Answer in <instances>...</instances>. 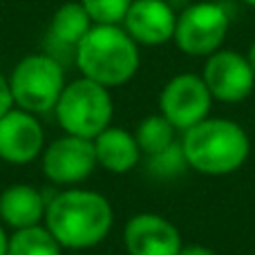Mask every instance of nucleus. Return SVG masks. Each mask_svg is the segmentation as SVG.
<instances>
[{"label": "nucleus", "instance_id": "f257e3e1", "mask_svg": "<svg viewBox=\"0 0 255 255\" xmlns=\"http://www.w3.org/2000/svg\"><path fill=\"white\" fill-rule=\"evenodd\" d=\"M43 226L63 251H85L99 247L110 235L115 211L101 193L74 186L47 199Z\"/></svg>", "mask_w": 255, "mask_h": 255}, {"label": "nucleus", "instance_id": "f03ea898", "mask_svg": "<svg viewBox=\"0 0 255 255\" xmlns=\"http://www.w3.org/2000/svg\"><path fill=\"white\" fill-rule=\"evenodd\" d=\"M186 166L208 177H224L240 170L251 154V136L238 121L208 117L181 132Z\"/></svg>", "mask_w": 255, "mask_h": 255}, {"label": "nucleus", "instance_id": "7ed1b4c3", "mask_svg": "<svg viewBox=\"0 0 255 255\" xmlns=\"http://www.w3.org/2000/svg\"><path fill=\"white\" fill-rule=\"evenodd\" d=\"M139 45L121 25H94L74 47L81 76L108 90L130 83L141 67Z\"/></svg>", "mask_w": 255, "mask_h": 255}, {"label": "nucleus", "instance_id": "20e7f679", "mask_svg": "<svg viewBox=\"0 0 255 255\" xmlns=\"http://www.w3.org/2000/svg\"><path fill=\"white\" fill-rule=\"evenodd\" d=\"M54 115L63 134L92 141L106 128L112 126V117H115L112 90L79 76L65 85L54 108Z\"/></svg>", "mask_w": 255, "mask_h": 255}, {"label": "nucleus", "instance_id": "39448f33", "mask_svg": "<svg viewBox=\"0 0 255 255\" xmlns=\"http://www.w3.org/2000/svg\"><path fill=\"white\" fill-rule=\"evenodd\" d=\"M9 79L13 108L31 115H45L56 108L65 90V70L49 54H27L13 65Z\"/></svg>", "mask_w": 255, "mask_h": 255}, {"label": "nucleus", "instance_id": "423d86ee", "mask_svg": "<svg viewBox=\"0 0 255 255\" xmlns=\"http://www.w3.org/2000/svg\"><path fill=\"white\" fill-rule=\"evenodd\" d=\"M231 29V16L224 4L215 0L188 2L177 11L172 43L181 54L193 58H208L222 49Z\"/></svg>", "mask_w": 255, "mask_h": 255}, {"label": "nucleus", "instance_id": "0eeeda50", "mask_svg": "<svg viewBox=\"0 0 255 255\" xmlns=\"http://www.w3.org/2000/svg\"><path fill=\"white\" fill-rule=\"evenodd\" d=\"M213 97L202 74H175L159 92V115L166 117L177 132H186L211 117Z\"/></svg>", "mask_w": 255, "mask_h": 255}, {"label": "nucleus", "instance_id": "6e6552de", "mask_svg": "<svg viewBox=\"0 0 255 255\" xmlns=\"http://www.w3.org/2000/svg\"><path fill=\"white\" fill-rule=\"evenodd\" d=\"M40 168L47 181L61 188H74L83 184L97 170V154L90 139L63 134L49 141L40 154Z\"/></svg>", "mask_w": 255, "mask_h": 255}, {"label": "nucleus", "instance_id": "1a4fd4ad", "mask_svg": "<svg viewBox=\"0 0 255 255\" xmlns=\"http://www.w3.org/2000/svg\"><path fill=\"white\" fill-rule=\"evenodd\" d=\"M202 79L211 92L213 101L242 103L255 90V72L247 54L235 49H217L206 58Z\"/></svg>", "mask_w": 255, "mask_h": 255}, {"label": "nucleus", "instance_id": "9d476101", "mask_svg": "<svg viewBox=\"0 0 255 255\" xmlns=\"http://www.w3.org/2000/svg\"><path fill=\"white\" fill-rule=\"evenodd\" d=\"M45 145V130L36 115L11 108L0 117V159L4 163L27 166L40 159Z\"/></svg>", "mask_w": 255, "mask_h": 255}, {"label": "nucleus", "instance_id": "9b49d317", "mask_svg": "<svg viewBox=\"0 0 255 255\" xmlns=\"http://www.w3.org/2000/svg\"><path fill=\"white\" fill-rule=\"evenodd\" d=\"M128 255H179L181 233L168 217L159 213H136L124 229Z\"/></svg>", "mask_w": 255, "mask_h": 255}, {"label": "nucleus", "instance_id": "f8f14e48", "mask_svg": "<svg viewBox=\"0 0 255 255\" xmlns=\"http://www.w3.org/2000/svg\"><path fill=\"white\" fill-rule=\"evenodd\" d=\"M177 11L168 0H132L121 27L139 47L172 43Z\"/></svg>", "mask_w": 255, "mask_h": 255}, {"label": "nucleus", "instance_id": "ddd939ff", "mask_svg": "<svg viewBox=\"0 0 255 255\" xmlns=\"http://www.w3.org/2000/svg\"><path fill=\"white\" fill-rule=\"evenodd\" d=\"M47 199L36 186L11 184L0 193V224L13 231L43 224Z\"/></svg>", "mask_w": 255, "mask_h": 255}, {"label": "nucleus", "instance_id": "4468645a", "mask_svg": "<svg viewBox=\"0 0 255 255\" xmlns=\"http://www.w3.org/2000/svg\"><path fill=\"white\" fill-rule=\"evenodd\" d=\"M97 166L115 175H126L134 170L139 161L143 159L141 148L134 139V132H128L126 128L110 126L92 139Z\"/></svg>", "mask_w": 255, "mask_h": 255}, {"label": "nucleus", "instance_id": "2eb2a0df", "mask_svg": "<svg viewBox=\"0 0 255 255\" xmlns=\"http://www.w3.org/2000/svg\"><path fill=\"white\" fill-rule=\"evenodd\" d=\"M92 27L94 22L90 18V13L85 11V7L81 4V0H65L54 11L52 22H49V36L58 45L74 49Z\"/></svg>", "mask_w": 255, "mask_h": 255}, {"label": "nucleus", "instance_id": "dca6fc26", "mask_svg": "<svg viewBox=\"0 0 255 255\" xmlns=\"http://www.w3.org/2000/svg\"><path fill=\"white\" fill-rule=\"evenodd\" d=\"M177 134H179V132L161 115H150V117H145V119H141L134 130V139H136V143H139L141 154H143L145 159L154 157V154L168 150L170 145H175L177 141H179Z\"/></svg>", "mask_w": 255, "mask_h": 255}, {"label": "nucleus", "instance_id": "f3484780", "mask_svg": "<svg viewBox=\"0 0 255 255\" xmlns=\"http://www.w3.org/2000/svg\"><path fill=\"white\" fill-rule=\"evenodd\" d=\"M7 255H63V247L43 224L13 231L9 235Z\"/></svg>", "mask_w": 255, "mask_h": 255}, {"label": "nucleus", "instance_id": "a211bd4d", "mask_svg": "<svg viewBox=\"0 0 255 255\" xmlns=\"http://www.w3.org/2000/svg\"><path fill=\"white\" fill-rule=\"evenodd\" d=\"M94 25H121L132 0H81Z\"/></svg>", "mask_w": 255, "mask_h": 255}, {"label": "nucleus", "instance_id": "6ab92c4d", "mask_svg": "<svg viewBox=\"0 0 255 255\" xmlns=\"http://www.w3.org/2000/svg\"><path fill=\"white\" fill-rule=\"evenodd\" d=\"M148 170L152 172L154 177H159V179H172V177H177L179 172L188 170L179 141H177L175 145H170L168 150H163V152L150 157L148 159Z\"/></svg>", "mask_w": 255, "mask_h": 255}, {"label": "nucleus", "instance_id": "aec40b11", "mask_svg": "<svg viewBox=\"0 0 255 255\" xmlns=\"http://www.w3.org/2000/svg\"><path fill=\"white\" fill-rule=\"evenodd\" d=\"M13 108V99H11V90H9V79L0 72V117L7 115Z\"/></svg>", "mask_w": 255, "mask_h": 255}, {"label": "nucleus", "instance_id": "412c9836", "mask_svg": "<svg viewBox=\"0 0 255 255\" xmlns=\"http://www.w3.org/2000/svg\"><path fill=\"white\" fill-rule=\"evenodd\" d=\"M179 255H217L211 247H204V244H184Z\"/></svg>", "mask_w": 255, "mask_h": 255}, {"label": "nucleus", "instance_id": "4be33fe9", "mask_svg": "<svg viewBox=\"0 0 255 255\" xmlns=\"http://www.w3.org/2000/svg\"><path fill=\"white\" fill-rule=\"evenodd\" d=\"M7 244H9V233L0 224V255H7Z\"/></svg>", "mask_w": 255, "mask_h": 255}, {"label": "nucleus", "instance_id": "5701e85b", "mask_svg": "<svg viewBox=\"0 0 255 255\" xmlns=\"http://www.w3.org/2000/svg\"><path fill=\"white\" fill-rule=\"evenodd\" d=\"M247 58H249V63H251V67H253V72H255V40L251 43V47H249Z\"/></svg>", "mask_w": 255, "mask_h": 255}, {"label": "nucleus", "instance_id": "b1692460", "mask_svg": "<svg viewBox=\"0 0 255 255\" xmlns=\"http://www.w3.org/2000/svg\"><path fill=\"white\" fill-rule=\"evenodd\" d=\"M242 2H244V4H249V7H253V9H255V0H242Z\"/></svg>", "mask_w": 255, "mask_h": 255}]
</instances>
